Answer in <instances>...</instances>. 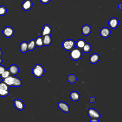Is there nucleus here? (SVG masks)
Here are the masks:
<instances>
[{"instance_id": "obj_1", "label": "nucleus", "mask_w": 122, "mask_h": 122, "mask_svg": "<svg viewBox=\"0 0 122 122\" xmlns=\"http://www.w3.org/2000/svg\"><path fill=\"white\" fill-rule=\"evenodd\" d=\"M45 72V70L43 66L40 64H36L32 69V73L34 76L40 78L43 76Z\"/></svg>"}, {"instance_id": "obj_2", "label": "nucleus", "mask_w": 122, "mask_h": 122, "mask_svg": "<svg viewBox=\"0 0 122 122\" xmlns=\"http://www.w3.org/2000/svg\"><path fill=\"white\" fill-rule=\"evenodd\" d=\"M70 57L73 61H78L81 59L82 56V51L81 49L78 48H73L70 51Z\"/></svg>"}, {"instance_id": "obj_3", "label": "nucleus", "mask_w": 122, "mask_h": 122, "mask_svg": "<svg viewBox=\"0 0 122 122\" xmlns=\"http://www.w3.org/2000/svg\"><path fill=\"white\" fill-rule=\"evenodd\" d=\"M75 42L72 39H67L64 40L62 43L63 49L67 51H70L75 47Z\"/></svg>"}, {"instance_id": "obj_4", "label": "nucleus", "mask_w": 122, "mask_h": 122, "mask_svg": "<svg viewBox=\"0 0 122 122\" xmlns=\"http://www.w3.org/2000/svg\"><path fill=\"white\" fill-rule=\"evenodd\" d=\"M87 113L90 118L91 119H99L101 117L100 113L95 109L90 108L88 109Z\"/></svg>"}, {"instance_id": "obj_5", "label": "nucleus", "mask_w": 122, "mask_h": 122, "mask_svg": "<svg viewBox=\"0 0 122 122\" xmlns=\"http://www.w3.org/2000/svg\"><path fill=\"white\" fill-rule=\"evenodd\" d=\"M2 33L4 37L8 38H10L14 34V30L10 26H6L3 29Z\"/></svg>"}, {"instance_id": "obj_6", "label": "nucleus", "mask_w": 122, "mask_h": 122, "mask_svg": "<svg viewBox=\"0 0 122 122\" xmlns=\"http://www.w3.org/2000/svg\"><path fill=\"white\" fill-rule=\"evenodd\" d=\"M15 108L19 111H22L25 107L24 103L23 101L20 99H15L13 102Z\"/></svg>"}, {"instance_id": "obj_7", "label": "nucleus", "mask_w": 122, "mask_h": 122, "mask_svg": "<svg viewBox=\"0 0 122 122\" xmlns=\"http://www.w3.org/2000/svg\"><path fill=\"white\" fill-rule=\"evenodd\" d=\"M32 5L31 0H24L21 4V7L23 10L28 11L32 8Z\"/></svg>"}, {"instance_id": "obj_8", "label": "nucleus", "mask_w": 122, "mask_h": 122, "mask_svg": "<svg viewBox=\"0 0 122 122\" xmlns=\"http://www.w3.org/2000/svg\"><path fill=\"white\" fill-rule=\"evenodd\" d=\"M52 31V29L50 25L45 24L43 26L41 34V36H43L45 35H51Z\"/></svg>"}, {"instance_id": "obj_9", "label": "nucleus", "mask_w": 122, "mask_h": 122, "mask_svg": "<svg viewBox=\"0 0 122 122\" xmlns=\"http://www.w3.org/2000/svg\"><path fill=\"white\" fill-rule=\"evenodd\" d=\"M58 107L63 112L67 113L70 111L69 105L65 102H60L58 103Z\"/></svg>"}, {"instance_id": "obj_10", "label": "nucleus", "mask_w": 122, "mask_h": 122, "mask_svg": "<svg viewBox=\"0 0 122 122\" xmlns=\"http://www.w3.org/2000/svg\"><path fill=\"white\" fill-rule=\"evenodd\" d=\"M111 33L110 29L108 27H103L100 30V36L104 39L108 38Z\"/></svg>"}, {"instance_id": "obj_11", "label": "nucleus", "mask_w": 122, "mask_h": 122, "mask_svg": "<svg viewBox=\"0 0 122 122\" xmlns=\"http://www.w3.org/2000/svg\"><path fill=\"white\" fill-rule=\"evenodd\" d=\"M119 20L116 18H112L108 21V25L112 29H115L119 25Z\"/></svg>"}, {"instance_id": "obj_12", "label": "nucleus", "mask_w": 122, "mask_h": 122, "mask_svg": "<svg viewBox=\"0 0 122 122\" xmlns=\"http://www.w3.org/2000/svg\"><path fill=\"white\" fill-rule=\"evenodd\" d=\"M92 30V29L91 27L88 25V24H85L82 26L81 29V32L82 35L84 36H88L90 34Z\"/></svg>"}, {"instance_id": "obj_13", "label": "nucleus", "mask_w": 122, "mask_h": 122, "mask_svg": "<svg viewBox=\"0 0 122 122\" xmlns=\"http://www.w3.org/2000/svg\"><path fill=\"white\" fill-rule=\"evenodd\" d=\"M100 59V55L97 53H93L92 54L89 58V60L90 63L92 64H95L97 63Z\"/></svg>"}, {"instance_id": "obj_14", "label": "nucleus", "mask_w": 122, "mask_h": 122, "mask_svg": "<svg viewBox=\"0 0 122 122\" xmlns=\"http://www.w3.org/2000/svg\"><path fill=\"white\" fill-rule=\"evenodd\" d=\"M8 70L9 71L10 74L13 76H15L18 73L19 71V68L17 65L15 64H12L9 66Z\"/></svg>"}, {"instance_id": "obj_15", "label": "nucleus", "mask_w": 122, "mask_h": 122, "mask_svg": "<svg viewBox=\"0 0 122 122\" xmlns=\"http://www.w3.org/2000/svg\"><path fill=\"white\" fill-rule=\"evenodd\" d=\"M42 39L44 46H48L51 44L52 40L51 35H45L42 36Z\"/></svg>"}, {"instance_id": "obj_16", "label": "nucleus", "mask_w": 122, "mask_h": 122, "mask_svg": "<svg viewBox=\"0 0 122 122\" xmlns=\"http://www.w3.org/2000/svg\"><path fill=\"white\" fill-rule=\"evenodd\" d=\"M70 98L71 101L73 102H76L80 99L81 96L78 92L72 91L70 94Z\"/></svg>"}, {"instance_id": "obj_17", "label": "nucleus", "mask_w": 122, "mask_h": 122, "mask_svg": "<svg viewBox=\"0 0 122 122\" xmlns=\"http://www.w3.org/2000/svg\"><path fill=\"white\" fill-rule=\"evenodd\" d=\"M20 50L22 53L26 52L28 50V42L24 41L21 42L20 44Z\"/></svg>"}, {"instance_id": "obj_18", "label": "nucleus", "mask_w": 122, "mask_h": 122, "mask_svg": "<svg viewBox=\"0 0 122 122\" xmlns=\"http://www.w3.org/2000/svg\"><path fill=\"white\" fill-rule=\"evenodd\" d=\"M86 43V41L82 39H79L76 42H75V45L74 48H78L79 49H80L81 50V49L83 47L85 43Z\"/></svg>"}, {"instance_id": "obj_19", "label": "nucleus", "mask_w": 122, "mask_h": 122, "mask_svg": "<svg viewBox=\"0 0 122 122\" xmlns=\"http://www.w3.org/2000/svg\"><path fill=\"white\" fill-rule=\"evenodd\" d=\"M22 85V81L20 79L16 76H13V81L12 83V86L18 87Z\"/></svg>"}, {"instance_id": "obj_20", "label": "nucleus", "mask_w": 122, "mask_h": 122, "mask_svg": "<svg viewBox=\"0 0 122 122\" xmlns=\"http://www.w3.org/2000/svg\"><path fill=\"white\" fill-rule=\"evenodd\" d=\"M34 40H35V42L36 47H42L44 46L43 42L42 36H38Z\"/></svg>"}, {"instance_id": "obj_21", "label": "nucleus", "mask_w": 122, "mask_h": 122, "mask_svg": "<svg viewBox=\"0 0 122 122\" xmlns=\"http://www.w3.org/2000/svg\"><path fill=\"white\" fill-rule=\"evenodd\" d=\"M36 47V46L35 44L34 40H33V39L31 40L28 42V51H32L35 49Z\"/></svg>"}, {"instance_id": "obj_22", "label": "nucleus", "mask_w": 122, "mask_h": 122, "mask_svg": "<svg viewBox=\"0 0 122 122\" xmlns=\"http://www.w3.org/2000/svg\"><path fill=\"white\" fill-rule=\"evenodd\" d=\"M13 76H9L8 77L4 79L3 81L6 84H7L9 87L12 86V83H13Z\"/></svg>"}, {"instance_id": "obj_23", "label": "nucleus", "mask_w": 122, "mask_h": 122, "mask_svg": "<svg viewBox=\"0 0 122 122\" xmlns=\"http://www.w3.org/2000/svg\"><path fill=\"white\" fill-rule=\"evenodd\" d=\"M67 81L70 83H74L77 81V77L75 74H71L68 76Z\"/></svg>"}, {"instance_id": "obj_24", "label": "nucleus", "mask_w": 122, "mask_h": 122, "mask_svg": "<svg viewBox=\"0 0 122 122\" xmlns=\"http://www.w3.org/2000/svg\"><path fill=\"white\" fill-rule=\"evenodd\" d=\"M91 50H92L91 45L89 43H87V42L85 43V44L84 45L83 47L81 49L82 51H83L86 53H89V52H90Z\"/></svg>"}, {"instance_id": "obj_25", "label": "nucleus", "mask_w": 122, "mask_h": 122, "mask_svg": "<svg viewBox=\"0 0 122 122\" xmlns=\"http://www.w3.org/2000/svg\"><path fill=\"white\" fill-rule=\"evenodd\" d=\"M10 94L9 90L0 89V96L2 97H5L8 96Z\"/></svg>"}, {"instance_id": "obj_26", "label": "nucleus", "mask_w": 122, "mask_h": 122, "mask_svg": "<svg viewBox=\"0 0 122 122\" xmlns=\"http://www.w3.org/2000/svg\"><path fill=\"white\" fill-rule=\"evenodd\" d=\"M10 75V73L9 72V71L8 70H6L5 71H4L0 75V78L3 80L6 78L8 77V76Z\"/></svg>"}, {"instance_id": "obj_27", "label": "nucleus", "mask_w": 122, "mask_h": 122, "mask_svg": "<svg viewBox=\"0 0 122 122\" xmlns=\"http://www.w3.org/2000/svg\"><path fill=\"white\" fill-rule=\"evenodd\" d=\"M7 13V8L3 5L0 6V16L5 15Z\"/></svg>"}, {"instance_id": "obj_28", "label": "nucleus", "mask_w": 122, "mask_h": 122, "mask_svg": "<svg viewBox=\"0 0 122 122\" xmlns=\"http://www.w3.org/2000/svg\"><path fill=\"white\" fill-rule=\"evenodd\" d=\"M9 86L6 84L3 81L0 82V89L9 90Z\"/></svg>"}, {"instance_id": "obj_29", "label": "nucleus", "mask_w": 122, "mask_h": 122, "mask_svg": "<svg viewBox=\"0 0 122 122\" xmlns=\"http://www.w3.org/2000/svg\"><path fill=\"white\" fill-rule=\"evenodd\" d=\"M6 69V68H5V67H4V66L0 64V75L2 73V72L5 71Z\"/></svg>"}, {"instance_id": "obj_30", "label": "nucleus", "mask_w": 122, "mask_h": 122, "mask_svg": "<svg viewBox=\"0 0 122 122\" xmlns=\"http://www.w3.org/2000/svg\"><path fill=\"white\" fill-rule=\"evenodd\" d=\"M89 102L91 103H93L96 102V98L95 97H90L89 98Z\"/></svg>"}, {"instance_id": "obj_31", "label": "nucleus", "mask_w": 122, "mask_h": 122, "mask_svg": "<svg viewBox=\"0 0 122 122\" xmlns=\"http://www.w3.org/2000/svg\"><path fill=\"white\" fill-rule=\"evenodd\" d=\"M40 0L41 3L44 4H48L51 1V0Z\"/></svg>"}, {"instance_id": "obj_32", "label": "nucleus", "mask_w": 122, "mask_h": 122, "mask_svg": "<svg viewBox=\"0 0 122 122\" xmlns=\"http://www.w3.org/2000/svg\"><path fill=\"white\" fill-rule=\"evenodd\" d=\"M118 9L120 10H122V3H119V4L118 5Z\"/></svg>"}, {"instance_id": "obj_33", "label": "nucleus", "mask_w": 122, "mask_h": 122, "mask_svg": "<svg viewBox=\"0 0 122 122\" xmlns=\"http://www.w3.org/2000/svg\"><path fill=\"white\" fill-rule=\"evenodd\" d=\"M91 122H99V120L98 119H91L90 120Z\"/></svg>"}, {"instance_id": "obj_34", "label": "nucleus", "mask_w": 122, "mask_h": 122, "mask_svg": "<svg viewBox=\"0 0 122 122\" xmlns=\"http://www.w3.org/2000/svg\"><path fill=\"white\" fill-rule=\"evenodd\" d=\"M2 55V51L1 49L0 48V57H1Z\"/></svg>"}, {"instance_id": "obj_35", "label": "nucleus", "mask_w": 122, "mask_h": 122, "mask_svg": "<svg viewBox=\"0 0 122 122\" xmlns=\"http://www.w3.org/2000/svg\"><path fill=\"white\" fill-rule=\"evenodd\" d=\"M2 61H3L2 59V58L1 57H0V64H1L2 63Z\"/></svg>"}]
</instances>
